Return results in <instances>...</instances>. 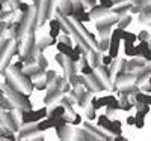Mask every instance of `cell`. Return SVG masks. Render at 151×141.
<instances>
[{"mask_svg": "<svg viewBox=\"0 0 151 141\" xmlns=\"http://www.w3.org/2000/svg\"><path fill=\"white\" fill-rule=\"evenodd\" d=\"M119 42L121 39H118V38H110V45H109V56L112 59H115L118 56V48H119Z\"/></svg>", "mask_w": 151, "mask_h": 141, "instance_id": "cell-1", "label": "cell"}, {"mask_svg": "<svg viewBox=\"0 0 151 141\" xmlns=\"http://www.w3.org/2000/svg\"><path fill=\"white\" fill-rule=\"evenodd\" d=\"M41 120L38 117V113L33 111V110H29V111H24L23 113V123H33V122H38Z\"/></svg>", "mask_w": 151, "mask_h": 141, "instance_id": "cell-2", "label": "cell"}, {"mask_svg": "<svg viewBox=\"0 0 151 141\" xmlns=\"http://www.w3.org/2000/svg\"><path fill=\"white\" fill-rule=\"evenodd\" d=\"M60 33V26H59V21L58 20H52L50 21V33L48 36L52 38V39H56Z\"/></svg>", "mask_w": 151, "mask_h": 141, "instance_id": "cell-3", "label": "cell"}, {"mask_svg": "<svg viewBox=\"0 0 151 141\" xmlns=\"http://www.w3.org/2000/svg\"><path fill=\"white\" fill-rule=\"evenodd\" d=\"M56 48L59 50L60 54H64V56H67V57H70V54L73 53L71 45H68V44H65V42H58V44H56Z\"/></svg>", "mask_w": 151, "mask_h": 141, "instance_id": "cell-4", "label": "cell"}, {"mask_svg": "<svg viewBox=\"0 0 151 141\" xmlns=\"http://www.w3.org/2000/svg\"><path fill=\"white\" fill-rule=\"evenodd\" d=\"M145 116H147V114H144L141 110H137L136 116H134V125H133V126H136V128H139V129H142L144 125H145Z\"/></svg>", "mask_w": 151, "mask_h": 141, "instance_id": "cell-5", "label": "cell"}, {"mask_svg": "<svg viewBox=\"0 0 151 141\" xmlns=\"http://www.w3.org/2000/svg\"><path fill=\"white\" fill-rule=\"evenodd\" d=\"M40 123H38V126H36V129L38 131H47V129H50V128H53V123H52V120L50 119H41V120H38Z\"/></svg>", "mask_w": 151, "mask_h": 141, "instance_id": "cell-6", "label": "cell"}, {"mask_svg": "<svg viewBox=\"0 0 151 141\" xmlns=\"http://www.w3.org/2000/svg\"><path fill=\"white\" fill-rule=\"evenodd\" d=\"M124 48H125V56H127V57H134V56H137V54H136L134 44L124 41Z\"/></svg>", "mask_w": 151, "mask_h": 141, "instance_id": "cell-7", "label": "cell"}, {"mask_svg": "<svg viewBox=\"0 0 151 141\" xmlns=\"http://www.w3.org/2000/svg\"><path fill=\"white\" fill-rule=\"evenodd\" d=\"M98 102L101 104V107H109L110 104H113V102H118V101H116V98H115V96L109 95V96H103V98H100V99H98Z\"/></svg>", "mask_w": 151, "mask_h": 141, "instance_id": "cell-8", "label": "cell"}, {"mask_svg": "<svg viewBox=\"0 0 151 141\" xmlns=\"http://www.w3.org/2000/svg\"><path fill=\"white\" fill-rule=\"evenodd\" d=\"M136 101L139 102V104H148V105H151V95L137 93V95H136Z\"/></svg>", "mask_w": 151, "mask_h": 141, "instance_id": "cell-9", "label": "cell"}, {"mask_svg": "<svg viewBox=\"0 0 151 141\" xmlns=\"http://www.w3.org/2000/svg\"><path fill=\"white\" fill-rule=\"evenodd\" d=\"M134 48H136V54H137V56H142L144 51H147V50L150 48V44H148L147 41H141L139 45H134Z\"/></svg>", "mask_w": 151, "mask_h": 141, "instance_id": "cell-10", "label": "cell"}, {"mask_svg": "<svg viewBox=\"0 0 151 141\" xmlns=\"http://www.w3.org/2000/svg\"><path fill=\"white\" fill-rule=\"evenodd\" d=\"M110 122H112V120H109V117L106 116V114H103V116L98 117V125L103 126V128H106V129H109V128H110Z\"/></svg>", "mask_w": 151, "mask_h": 141, "instance_id": "cell-11", "label": "cell"}, {"mask_svg": "<svg viewBox=\"0 0 151 141\" xmlns=\"http://www.w3.org/2000/svg\"><path fill=\"white\" fill-rule=\"evenodd\" d=\"M59 116H65V108H64V107H56V108H53L48 117H59Z\"/></svg>", "mask_w": 151, "mask_h": 141, "instance_id": "cell-12", "label": "cell"}, {"mask_svg": "<svg viewBox=\"0 0 151 141\" xmlns=\"http://www.w3.org/2000/svg\"><path fill=\"white\" fill-rule=\"evenodd\" d=\"M109 131L115 132V134H121V122H119V120H113V122H110Z\"/></svg>", "mask_w": 151, "mask_h": 141, "instance_id": "cell-13", "label": "cell"}, {"mask_svg": "<svg viewBox=\"0 0 151 141\" xmlns=\"http://www.w3.org/2000/svg\"><path fill=\"white\" fill-rule=\"evenodd\" d=\"M70 59H71V62H79L80 60V48L79 47L73 48V53L70 54Z\"/></svg>", "mask_w": 151, "mask_h": 141, "instance_id": "cell-14", "label": "cell"}, {"mask_svg": "<svg viewBox=\"0 0 151 141\" xmlns=\"http://www.w3.org/2000/svg\"><path fill=\"white\" fill-rule=\"evenodd\" d=\"M122 41H127V42L134 44V42L137 41V35H134V33H132V32H127V33H125V38H124Z\"/></svg>", "mask_w": 151, "mask_h": 141, "instance_id": "cell-15", "label": "cell"}, {"mask_svg": "<svg viewBox=\"0 0 151 141\" xmlns=\"http://www.w3.org/2000/svg\"><path fill=\"white\" fill-rule=\"evenodd\" d=\"M100 6L109 9V8H112V6H113V2H112V0H100Z\"/></svg>", "mask_w": 151, "mask_h": 141, "instance_id": "cell-16", "label": "cell"}, {"mask_svg": "<svg viewBox=\"0 0 151 141\" xmlns=\"http://www.w3.org/2000/svg\"><path fill=\"white\" fill-rule=\"evenodd\" d=\"M36 113H38V117H40V119L47 117V108H41V110H38Z\"/></svg>", "mask_w": 151, "mask_h": 141, "instance_id": "cell-17", "label": "cell"}, {"mask_svg": "<svg viewBox=\"0 0 151 141\" xmlns=\"http://www.w3.org/2000/svg\"><path fill=\"white\" fill-rule=\"evenodd\" d=\"M100 108H101V104L98 102L97 98H94V99H92V110H100Z\"/></svg>", "mask_w": 151, "mask_h": 141, "instance_id": "cell-18", "label": "cell"}, {"mask_svg": "<svg viewBox=\"0 0 151 141\" xmlns=\"http://www.w3.org/2000/svg\"><path fill=\"white\" fill-rule=\"evenodd\" d=\"M142 56L145 57V60H148V62H150V60H151V50L148 48L147 51H144V53H142Z\"/></svg>", "mask_w": 151, "mask_h": 141, "instance_id": "cell-19", "label": "cell"}, {"mask_svg": "<svg viewBox=\"0 0 151 141\" xmlns=\"http://www.w3.org/2000/svg\"><path fill=\"white\" fill-rule=\"evenodd\" d=\"M27 9H29V5L27 3H20V11L21 12H27Z\"/></svg>", "mask_w": 151, "mask_h": 141, "instance_id": "cell-20", "label": "cell"}, {"mask_svg": "<svg viewBox=\"0 0 151 141\" xmlns=\"http://www.w3.org/2000/svg\"><path fill=\"white\" fill-rule=\"evenodd\" d=\"M110 62H112V57L110 56H103V63H104V65H109Z\"/></svg>", "mask_w": 151, "mask_h": 141, "instance_id": "cell-21", "label": "cell"}, {"mask_svg": "<svg viewBox=\"0 0 151 141\" xmlns=\"http://www.w3.org/2000/svg\"><path fill=\"white\" fill-rule=\"evenodd\" d=\"M82 72H83V74H91V72H92V68H89V66H85V68L82 69Z\"/></svg>", "mask_w": 151, "mask_h": 141, "instance_id": "cell-22", "label": "cell"}, {"mask_svg": "<svg viewBox=\"0 0 151 141\" xmlns=\"http://www.w3.org/2000/svg\"><path fill=\"white\" fill-rule=\"evenodd\" d=\"M127 123H129V125H134V116H130V117L127 119Z\"/></svg>", "mask_w": 151, "mask_h": 141, "instance_id": "cell-23", "label": "cell"}, {"mask_svg": "<svg viewBox=\"0 0 151 141\" xmlns=\"http://www.w3.org/2000/svg\"><path fill=\"white\" fill-rule=\"evenodd\" d=\"M15 68H17L18 71H20V69H23V63H21V62H17V63H15Z\"/></svg>", "mask_w": 151, "mask_h": 141, "instance_id": "cell-24", "label": "cell"}, {"mask_svg": "<svg viewBox=\"0 0 151 141\" xmlns=\"http://www.w3.org/2000/svg\"><path fill=\"white\" fill-rule=\"evenodd\" d=\"M80 122H82V119H80V116H77V117L74 119V122H73V123H74V125H79Z\"/></svg>", "mask_w": 151, "mask_h": 141, "instance_id": "cell-25", "label": "cell"}, {"mask_svg": "<svg viewBox=\"0 0 151 141\" xmlns=\"http://www.w3.org/2000/svg\"><path fill=\"white\" fill-rule=\"evenodd\" d=\"M94 111H95V110H92V111L89 113V116H88V117H89L91 120H92V119H95V113H94Z\"/></svg>", "mask_w": 151, "mask_h": 141, "instance_id": "cell-26", "label": "cell"}, {"mask_svg": "<svg viewBox=\"0 0 151 141\" xmlns=\"http://www.w3.org/2000/svg\"><path fill=\"white\" fill-rule=\"evenodd\" d=\"M115 140H118V141H122V140H125V138H124V137H116Z\"/></svg>", "mask_w": 151, "mask_h": 141, "instance_id": "cell-27", "label": "cell"}, {"mask_svg": "<svg viewBox=\"0 0 151 141\" xmlns=\"http://www.w3.org/2000/svg\"><path fill=\"white\" fill-rule=\"evenodd\" d=\"M2 11H3V3L0 2V12H2Z\"/></svg>", "mask_w": 151, "mask_h": 141, "instance_id": "cell-28", "label": "cell"}, {"mask_svg": "<svg viewBox=\"0 0 151 141\" xmlns=\"http://www.w3.org/2000/svg\"><path fill=\"white\" fill-rule=\"evenodd\" d=\"M0 98H2V93H0Z\"/></svg>", "mask_w": 151, "mask_h": 141, "instance_id": "cell-29", "label": "cell"}, {"mask_svg": "<svg viewBox=\"0 0 151 141\" xmlns=\"http://www.w3.org/2000/svg\"><path fill=\"white\" fill-rule=\"evenodd\" d=\"M150 83H151V80H150Z\"/></svg>", "mask_w": 151, "mask_h": 141, "instance_id": "cell-30", "label": "cell"}]
</instances>
